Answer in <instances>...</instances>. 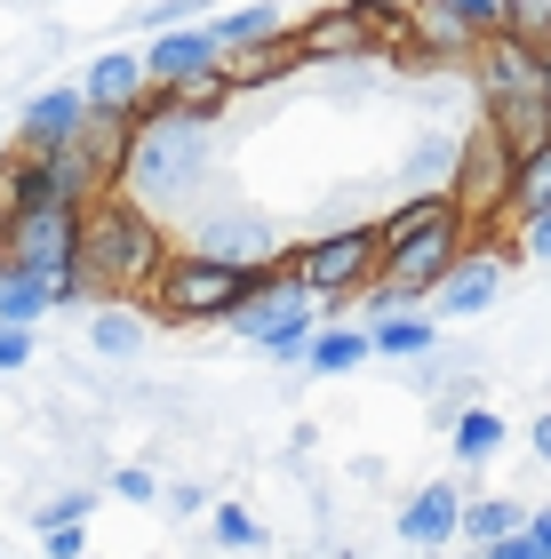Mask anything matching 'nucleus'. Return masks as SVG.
<instances>
[{"mask_svg":"<svg viewBox=\"0 0 551 559\" xmlns=\"http://www.w3.org/2000/svg\"><path fill=\"white\" fill-rule=\"evenodd\" d=\"M81 264L105 288H144L153 264H160V224H144L136 209H96L81 224Z\"/></svg>","mask_w":551,"mask_h":559,"instance_id":"obj_1","label":"nucleus"},{"mask_svg":"<svg viewBox=\"0 0 551 559\" xmlns=\"http://www.w3.org/2000/svg\"><path fill=\"white\" fill-rule=\"evenodd\" d=\"M248 288H272V280L248 272V264H232V257H184V264H168V280H160V312H168V320L240 312Z\"/></svg>","mask_w":551,"mask_h":559,"instance_id":"obj_2","label":"nucleus"},{"mask_svg":"<svg viewBox=\"0 0 551 559\" xmlns=\"http://www.w3.org/2000/svg\"><path fill=\"white\" fill-rule=\"evenodd\" d=\"M129 168H136V185L153 192V200H177L200 185V129L184 112H160L153 129H136V152H129Z\"/></svg>","mask_w":551,"mask_h":559,"instance_id":"obj_3","label":"nucleus"},{"mask_svg":"<svg viewBox=\"0 0 551 559\" xmlns=\"http://www.w3.org/2000/svg\"><path fill=\"white\" fill-rule=\"evenodd\" d=\"M9 264L72 280V272H81V209H72V200H48V209L9 216Z\"/></svg>","mask_w":551,"mask_h":559,"instance_id":"obj_4","label":"nucleus"},{"mask_svg":"<svg viewBox=\"0 0 551 559\" xmlns=\"http://www.w3.org/2000/svg\"><path fill=\"white\" fill-rule=\"evenodd\" d=\"M232 320H240V336H256V344H272V352H304V344H312V288L296 280V288L248 296Z\"/></svg>","mask_w":551,"mask_h":559,"instance_id":"obj_5","label":"nucleus"},{"mask_svg":"<svg viewBox=\"0 0 551 559\" xmlns=\"http://www.w3.org/2000/svg\"><path fill=\"white\" fill-rule=\"evenodd\" d=\"M447 257H456V216L432 224V233H416L408 248H392V280L375 288V304H384V312H399L416 288H440V280H447Z\"/></svg>","mask_w":551,"mask_h":559,"instance_id":"obj_6","label":"nucleus"},{"mask_svg":"<svg viewBox=\"0 0 551 559\" xmlns=\"http://www.w3.org/2000/svg\"><path fill=\"white\" fill-rule=\"evenodd\" d=\"M375 248H384V233H328V240H312L304 257H296V280H304L312 296L352 288V280L375 264Z\"/></svg>","mask_w":551,"mask_h":559,"instance_id":"obj_7","label":"nucleus"},{"mask_svg":"<svg viewBox=\"0 0 551 559\" xmlns=\"http://www.w3.org/2000/svg\"><path fill=\"white\" fill-rule=\"evenodd\" d=\"M495 136H504L519 160L551 152V88H543V81H512V88H495Z\"/></svg>","mask_w":551,"mask_h":559,"instance_id":"obj_8","label":"nucleus"},{"mask_svg":"<svg viewBox=\"0 0 551 559\" xmlns=\"http://www.w3.org/2000/svg\"><path fill=\"white\" fill-rule=\"evenodd\" d=\"M512 160H519V152L504 144V136H488L480 152H471V160H464V185H456V209H495V200H504L512 192Z\"/></svg>","mask_w":551,"mask_h":559,"instance_id":"obj_9","label":"nucleus"},{"mask_svg":"<svg viewBox=\"0 0 551 559\" xmlns=\"http://www.w3.org/2000/svg\"><path fill=\"white\" fill-rule=\"evenodd\" d=\"M88 120V96H72V88H48V96H33L24 105V144L33 152H57V144H72V129Z\"/></svg>","mask_w":551,"mask_h":559,"instance_id":"obj_10","label":"nucleus"},{"mask_svg":"<svg viewBox=\"0 0 551 559\" xmlns=\"http://www.w3.org/2000/svg\"><path fill=\"white\" fill-rule=\"evenodd\" d=\"M224 57V33L208 24V33H168V40H153V72L160 81H200Z\"/></svg>","mask_w":551,"mask_h":559,"instance_id":"obj_11","label":"nucleus"},{"mask_svg":"<svg viewBox=\"0 0 551 559\" xmlns=\"http://www.w3.org/2000/svg\"><path fill=\"white\" fill-rule=\"evenodd\" d=\"M456 520H464V512H456V488L432 479V488L399 512V536H408V544H447V536H456Z\"/></svg>","mask_w":551,"mask_h":559,"instance_id":"obj_12","label":"nucleus"},{"mask_svg":"<svg viewBox=\"0 0 551 559\" xmlns=\"http://www.w3.org/2000/svg\"><path fill=\"white\" fill-rule=\"evenodd\" d=\"M57 296H64V280H48V272H33V264H9V272H0V320H24V328H33Z\"/></svg>","mask_w":551,"mask_h":559,"instance_id":"obj_13","label":"nucleus"},{"mask_svg":"<svg viewBox=\"0 0 551 559\" xmlns=\"http://www.w3.org/2000/svg\"><path fill=\"white\" fill-rule=\"evenodd\" d=\"M312 48L304 40H256V48H240V64H224V88H264V81H280L288 64H304Z\"/></svg>","mask_w":551,"mask_h":559,"instance_id":"obj_14","label":"nucleus"},{"mask_svg":"<svg viewBox=\"0 0 551 559\" xmlns=\"http://www.w3.org/2000/svg\"><path fill=\"white\" fill-rule=\"evenodd\" d=\"M136 57H96V72H88V105H129V88H136Z\"/></svg>","mask_w":551,"mask_h":559,"instance_id":"obj_15","label":"nucleus"},{"mask_svg":"<svg viewBox=\"0 0 551 559\" xmlns=\"http://www.w3.org/2000/svg\"><path fill=\"white\" fill-rule=\"evenodd\" d=\"M447 216H456V200H416V209H399L384 224V257H392V248H408L416 233H432V224H447Z\"/></svg>","mask_w":551,"mask_h":559,"instance_id":"obj_16","label":"nucleus"},{"mask_svg":"<svg viewBox=\"0 0 551 559\" xmlns=\"http://www.w3.org/2000/svg\"><path fill=\"white\" fill-rule=\"evenodd\" d=\"M495 296V264H456V272H447V312H480V304Z\"/></svg>","mask_w":551,"mask_h":559,"instance_id":"obj_17","label":"nucleus"},{"mask_svg":"<svg viewBox=\"0 0 551 559\" xmlns=\"http://www.w3.org/2000/svg\"><path fill=\"white\" fill-rule=\"evenodd\" d=\"M368 352H375V336H360V328H336V336H320V344H312V368L344 376V368H360Z\"/></svg>","mask_w":551,"mask_h":559,"instance_id":"obj_18","label":"nucleus"},{"mask_svg":"<svg viewBox=\"0 0 551 559\" xmlns=\"http://www.w3.org/2000/svg\"><path fill=\"white\" fill-rule=\"evenodd\" d=\"M216 33H224V48H256V40L280 33V9H272V0H264V9H240V16H224Z\"/></svg>","mask_w":551,"mask_h":559,"instance_id":"obj_19","label":"nucleus"},{"mask_svg":"<svg viewBox=\"0 0 551 559\" xmlns=\"http://www.w3.org/2000/svg\"><path fill=\"white\" fill-rule=\"evenodd\" d=\"M360 24H368L360 9H352V16H320L304 48H312V57H336V48H360V40H368V33H360Z\"/></svg>","mask_w":551,"mask_h":559,"instance_id":"obj_20","label":"nucleus"},{"mask_svg":"<svg viewBox=\"0 0 551 559\" xmlns=\"http://www.w3.org/2000/svg\"><path fill=\"white\" fill-rule=\"evenodd\" d=\"M375 352H432V320H408V312H392L384 328H375Z\"/></svg>","mask_w":551,"mask_h":559,"instance_id":"obj_21","label":"nucleus"},{"mask_svg":"<svg viewBox=\"0 0 551 559\" xmlns=\"http://www.w3.org/2000/svg\"><path fill=\"white\" fill-rule=\"evenodd\" d=\"M456 448H464V455H495V448H504V424H495V416H480V408H471V416L456 424Z\"/></svg>","mask_w":551,"mask_h":559,"instance_id":"obj_22","label":"nucleus"},{"mask_svg":"<svg viewBox=\"0 0 551 559\" xmlns=\"http://www.w3.org/2000/svg\"><path fill=\"white\" fill-rule=\"evenodd\" d=\"M96 352H112V360H120V352H136V320L129 312H105V320H96Z\"/></svg>","mask_w":551,"mask_h":559,"instance_id":"obj_23","label":"nucleus"},{"mask_svg":"<svg viewBox=\"0 0 551 559\" xmlns=\"http://www.w3.org/2000/svg\"><path fill=\"white\" fill-rule=\"evenodd\" d=\"M519 192H528V209H536V216L551 209V152H536V160H528V176H519Z\"/></svg>","mask_w":551,"mask_h":559,"instance_id":"obj_24","label":"nucleus"},{"mask_svg":"<svg viewBox=\"0 0 551 559\" xmlns=\"http://www.w3.org/2000/svg\"><path fill=\"white\" fill-rule=\"evenodd\" d=\"M512 527H519V512H512V503H480V512H471V536H512Z\"/></svg>","mask_w":551,"mask_h":559,"instance_id":"obj_25","label":"nucleus"},{"mask_svg":"<svg viewBox=\"0 0 551 559\" xmlns=\"http://www.w3.org/2000/svg\"><path fill=\"white\" fill-rule=\"evenodd\" d=\"M488 559H543V544H536V527H512V536L488 544Z\"/></svg>","mask_w":551,"mask_h":559,"instance_id":"obj_26","label":"nucleus"},{"mask_svg":"<svg viewBox=\"0 0 551 559\" xmlns=\"http://www.w3.org/2000/svg\"><path fill=\"white\" fill-rule=\"evenodd\" d=\"M33 360V336H24V320H0V368Z\"/></svg>","mask_w":551,"mask_h":559,"instance_id":"obj_27","label":"nucleus"},{"mask_svg":"<svg viewBox=\"0 0 551 559\" xmlns=\"http://www.w3.org/2000/svg\"><path fill=\"white\" fill-rule=\"evenodd\" d=\"M216 536H224V544H256V520H248L240 503H224V512H216Z\"/></svg>","mask_w":551,"mask_h":559,"instance_id":"obj_28","label":"nucleus"},{"mask_svg":"<svg viewBox=\"0 0 551 559\" xmlns=\"http://www.w3.org/2000/svg\"><path fill=\"white\" fill-rule=\"evenodd\" d=\"M81 551H88V536H81L72 520H57V536H48V559H81Z\"/></svg>","mask_w":551,"mask_h":559,"instance_id":"obj_29","label":"nucleus"},{"mask_svg":"<svg viewBox=\"0 0 551 559\" xmlns=\"http://www.w3.org/2000/svg\"><path fill=\"white\" fill-rule=\"evenodd\" d=\"M447 16H464V24H495V0H447Z\"/></svg>","mask_w":551,"mask_h":559,"instance_id":"obj_30","label":"nucleus"},{"mask_svg":"<svg viewBox=\"0 0 551 559\" xmlns=\"http://www.w3.org/2000/svg\"><path fill=\"white\" fill-rule=\"evenodd\" d=\"M528 248H536V257H543V264H551V209H543V216H536V233H528Z\"/></svg>","mask_w":551,"mask_h":559,"instance_id":"obj_31","label":"nucleus"},{"mask_svg":"<svg viewBox=\"0 0 551 559\" xmlns=\"http://www.w3.org/2000/svg\"><path fill=\"white\" fill-rule=\"evenodd\" d=\"M528 527H536V544H543V559H551V512H536Z\"/></svg>","mask_w":551,"mask_h":559,"instance_id":"obj_32","label":"nucleus"},{"mask_svg":"<svg viewBox=\"0 0 551 559\" xmlns=\"http://www.w3.org/2000/svg\"><path fill=\"white\" fill-rule=\"evenodd\" d=\"M536 448H543V455H551V416H543V424H536Z\"/></svg>","mask_w":551,"mask_h":559,"instance_id":"obj_33","label":"nucleus"},{"mask_svg":"<svg viewBox=\"0 0 551 559\" xmlns=\"http://www.w3.org/2000/svg\"><path fill=\"white\" fill-rule=\"evenodd\" d=\"M543 88H551V57H543Z\"/></svg>","mask_w":551,"mask_h":559,"instance_id":"obj_34","label":"nucleus"},{"mask_svg":"<svg viewBox=\"0 0 551 559\" xmlns=\"http://www.w3.org/2000/svg\"><path fill=\"white\" fill-rule=\"evenodd\" d=\"M543 9H551V0H543Z\"/></svg>","mask_w":551,"mask_h":559,"instance_id":"obj_35","label":"nucleus"},{"mask_svg":"<svg viewBox=\"0 0 551 559\" xmlns=\"http://www.w3.org/2000/svg\"><path fill=\"white\" fill-rule=\"evenodd\" d=\"M81 559H88V551H81Z\"/></svg>","mask_w":551,"mask_h":559,"instance_id":"obj_36","label":"nucleus"}]
</instances>
